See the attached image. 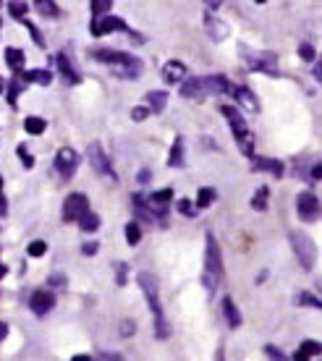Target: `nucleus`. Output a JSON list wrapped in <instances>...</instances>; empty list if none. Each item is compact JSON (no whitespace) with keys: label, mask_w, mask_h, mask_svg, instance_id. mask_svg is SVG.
I'll return each mask as SVG.
<instances>
[{"label":"nucleus","mask_w":322,"mask_h":361,"mask_svg":"<svg viewBox=\"0 0 322 361\" xmlns=\"http://www.w3.org/2000/svg\"><path fill=\"white\" fill-rule=\"evenodd\" d=\"M92 58L100 61V63H105L110 68V73L118 76V79H131V82L142 79L144 63L139 58H134V55L121 53V50H95Z\"/></svg>","instance_id":"f257e3e1"},{"label":"nucleus","mask_w":322,"mask_h":361,"mask_svg":"<svg viewBox=\"0 0 322 361\" xmlns=\"http://www.w3.org/2000/svg\"><path fill=\"white\" fill-rule=\"evenodd\" d=\"M139 288H142L144 298H147V304H150V312L155 314V335L160 338V341H168L170 338V325L165 314H162V307H160V293H157V280L150 275V272H139Z\"/></svg>","instance_id":"f03ea898"},{"label":"nucleus","mask_w":322,"mask_h":361,"mask_svg":"<svg viewBox=\"0 0 322 361\" xmlns=\"http://www.w3.org/2000/svg\"><path fill=\"white\" fill-rule=\"evenodd\" d=\"M205 270H202V283H205V288L210 293L223 286V254H220V246L215 241L213 233L205 235Z\"/></svg>","instance_id":"7ed1b4c3"},{"label":"nucleus","mask_w":322,"mask_h":361,"mask_svg":"<svg viewBox=\"0 0 322 361\" xmlns=\"http://www.w3.org/2000/svg\"><path fill=\"white\" fill-rule=\"evenodd\" d=\"M231 92V84L225 82V76H191L186 82H181V97L186 99H202L207 94H223Z\"/></svg>","instance_id":"20e7f679"},{"label":"nucleus","mask_w":322,"mask_h":361,"mask_svg":"<svg viewBox=\"0 0 322 361\" xmlns=\"http://www.w3.org/2000/svg\"><path fill=\"white\" fill-rule=\"evenodd\" d=\"M220 113H223L225 121H228V126H231L233 136H236V145H239V149H242L244 154L254 157V134L249 131V126H246V121H244L242 113L233 108V105H223V108H220Z\"/></svg>","instance_id":"39448f33"},{"label":"nucleus","mask_w":322,"mask_h":361,"mask_svg":"<svg viewBox=\"0 0 322 361\" xmlns=\"http://www.w3.org/2000/svg\"><path fill=\"white\" fill-rule=\"evenodd\" d=\"M288 238H291V246H294V254H296V259H299V264L309 272L314 267V259H317V246H314V241L306 233H299V231H291Z\"/></svg>","instance_id":"423d86ee"},{"label":"nucleus","mask_w":322,"mask_h":361,"mask_svg":"<svg viewBox=\"0 0 322 361\" xmlns=\"http://www.w3.org/2000/svg\"><path fill=\"white\" fill-rule=\"evenodd\" d=\"M87 160H90V165L100 176H110V180H118L116 171H113V163H110V157L105 154V149H102L100 142H92V145L87 147Z\"/></svg>","instance_id":"0eeeda50"},{"label":"nucleus","mask_w":322,"mask_h":361,"mask_svg":"<svg viewBox=\"0 0 322 361\" xmlns=\"http://www.w3.org/2000/svg\"><path fill=\"white\" fill-rule=\"evenodd\" d=\"M170 202H173V189H160V191H153L150 197H144L147 212H150L155 220H165Z\"/></svg>","instance_id":"6e6552de"},{"label":"nucleus","mask_w":322,"mask_h":361,"mask_svg":"<svg viewBox=\"0 0 322 361\" xmlns=\"http://www.w3.org/2000/svg\"><path fill=\"white\" fill-rule=\"evenodd\" d=\"M90 212V199L84 197V194H68L66 202H63V223H76L81 215H87Z\"/></svg>","instance_id":"1a4fd4ad"},{"label":"nucleus","mask_w":322,"mask_h":361,"mask_svg":"<svg viewBox=\"0 0 322 361\" xmlns=\"http://www.w3.org/2000/svg\"><path fill=\"white\" fill-rule=\"evenodd\" d=\"M90 29L95 37H105V35H113V32H126V35L131 32L124 18L113 16V13H107V16H102V18H92Z\"/></svg>","instance_id":"9d476101"},{"label":"nucleus","mask_w":322,"mask_h":361,"mask_svg":"<svg viewBox=\"0 0 322 361\" xmlns=\"http://www.w3.org/2000/svg\"><path fill=\"white\" fill-rule=\"evenodd\" d=\"M296 212L304 223H314L320 217V199L314 197L312 191H302L296 197Z\"/></svg>","instance_id":"9b49d317"},{"label":"nucleus","mask_w":322,"mask_h":361,"mask_svg":"<svg viewBox=\"0 0 322 361\" xmlns=\"http://www.w3.org/2000/svg\"><path fill=\"white\" fill-rule=\"evenodd\" d=\"M79 168V154L71 147H63L58 149V157H55V171L61 173V178H73V173Z\"/></svg>","instance_id":"f8f14e48"},{"label":"nucleus","mask_w":322,"mask_h":361,"mask_svg":"<svg viewBox=\"0 0 322 361\" xmlns=\"http://www.w3.org/2000/svg\"><path fill=\"white\" fill-rule=\"evenodd\" d=\"M246 66L251 71L268 73V76H278V55L275 53H251L246 55Z\"/></svg>","instance_id":"ddd939ff"},{"label":"nucleus","mask_w":322,"mask_h":361,"mask_svg":"<svg viewBox=\"0 0 322 361\" xmlns=\"http://www.w3.org/2000/svg\"><path fill=\"white\" fill-rule=\"evenodd\" d=\"M55 307V296L47 288H40L29 296V309L35 312L37 317H47Z\"/></svg>","instance_id":"4468645a"},{"label":"nucleus","mask_w":322,"mask_h":361,"mask_svg":"<svg viewBox=\"0 0 322 361\" xmlns=\"http://www.w3.org/2000/svg\"><path fill=\"white\" fill-rule=\"evenodd\" d=\"M251 171L270 173V176L280 178V176L286 173V168H283V163H280V160H273V157H260V154H254V157H251Z\"/></svg>","instance_id":"2eb2a0df"},{"label":"nucleus","mask_w":322,"mask_h":361,"mask_svg":"<svg viewBox=\"0 0 322 361\" xmlns=\"http://www.w3.org/2000/svg\"><path fill=\"white\" fill-rule=\"evenodd\" d=\"M205 29H207V35H210L213 42H223L225 37H228V32H231L228 24H223L215 13H205Z\"/></svg>","instance_id":"dca6fc26"},{"label":"nucleus","mask_w":322,"mask_h":361,"mask_svg":"<svg viewBox=\"0 0 322 361\" xmlns=\"http://www.w3.org/2000/svg\"><path fill=\"white\" fill-rule=\"evenodd\" d=\"M231 94L236 97V102L242 108L251 110V113H260V99H257V94L251 90H246V87H231Z\"/></svg>","instance_id":"f3484780"},{"label":"nucleus","mask_w":322,"mask_h":361,"mask_svg":"<svg viewBox=\"0 0 322 361\" xmlns=\"http://www.w3.org/2000/svg\"><path fill=\"white\" fill-rule=\"evenodd\" d=\"M186 66L181 63V61H168V63L162 66V79L168 84H181L186 82Z\"/></svg>","instance_id":"a211bd4d"},{"label":"nucleus","mask_w":322,"mask_h":361,"mask_svg":"<svg viewBox=\"0 0 322 361\" xmlns=\"http://www.w3.org/2000/svg\"><path fill=\"white\" fill-rule=\"evenodd\" d=\"M18 76H21V82L24 84H40V87H50V84H53V71H47V68L24 71V73H18Z\"/></svg>","instance_id":"6ab92c4d"},{"label":"nucleus","mask_w":322,"mask_h":361,"mask_svg":"<svg viewBox=\"0 0 322 361\" xmlns=\"http://www.w3.org/2000/svg\"><path fill=\"white\" fill-rule=\"evenodd\" d=\"M223 314H225V322H228V327H233V330H239L242 327V312H239V307H236V301H233L231 296H223Z\"/></svg>","instance_id":"aec40b11"},{"label":"nucleus","mask_w":322,"mask_h":361,"mask_svg":"<svg viewBox=\"0 0 322 361\" xmlns=\"http://www.w3.org/2000/svg\"><path fill=\"white\" fill-rule=\"evenodd\" d=\"M168 165H170V168H184V165H186L184 136H176V139H173V147H170V154H168Z\"/></svg>","instance_id":"412c9836"},{"label":"nucleus","mask_w":322,"mask_h":361,"mask_svg":"<svg viewBox=\"0 0 322 361\" xmlns=\"http://www.w3.org/2000/svg\"><path fill=\"white\" fill-rule=\"evenodd\" d=\"M55 63H58V71L63 73V79H66L68 84H79L81 82V76L76 73V68L71 66V61H68V58H66L63 53L55 55Z\"/></svg>","instance_id":"4be33fe9"},{"label":"nucleus","mask_w":322,"mask_h":361,"mask_svg":"<svg viewBox=\"0 0 322 361\" xmlns=\"http://www.w3.org/2000/svg\"><path fill=\"white\" fill-rule=\"evenodd\" d=\"M144 97H147V105H144V108L150 110V113H162L165 105H168V92H162V90L147 92Z\"/></svg>","instance_id":"5701e85b"},{"label":"nucleus","mask_w":322,"mask_h":361,"mask_svg":"<svg viewBox=\"0 0 322 361\" xmlns=\"http://www.w3.org/2000/svg\"><path fill=\"white\" fill-rule=\"evenodd\" d=\"M6 63L13 68L16 73H21V68H24V53L18 50V47H6Z\"/></svg>","instance_id":"b1692460"},{"label":"nucleus","mask_w":322,"mask_h":361,"mask_svg":"<svg viewBox=\"0 0 322 361\" xmlns=\"http://www.w3.org/2000/svg\"><path fill=\"white\" fill-rule=\"evenodd\" d=\"M268 199H270V189L268 186H260V189L254 191V197H251V209L265 212L268 209Z\"/></svg>","instance_id":"393cba45"},{"label":"nucleus","mask_w":322,"mask_h":361,"mask_svg":"<svg viewBox=\"0 0 322 361\" xmlns=\"http://www.w3.org/2000/svg\"><path fill=\"white\" fill-rule=\"evenodd\" d=\"M24 128H27V134H35V136H40L42 131L47 128V123H45V118H40V116H29V118H24Z\"/></svg>","instance_id":"a878e982"},{"label":"nucleus","mask_w":322,"mask_h":361,"mask_svg":"<svg viewBox=\"0 0 322 361\" xmlns=\"http://www.w3.org/2000/svg\"><path fill=\"white\" fill-rule=\"evenodd\" d=\"M90 11H92V18L107 16V13L113 11V0H92V3H90Z\"/></svg>","instance_id":"bb28decb"},{"label":"nucleus","mask_w":322,"mask_h":361,"mask_svg":"<svg viewBox=\"0 0 322 361\" xmlns=\"http://www.w3.org/2000/svg\"><path fill=\"white\" fill-rule=\"evenodd\" d=\"M126 244L129 246H136L139 241H142V228H139V223L136 220H131V223H126Z\"/></svg>","instance_id":"cd10ccee"},{"label":"nucleus","mask_w":322,"mask_h":361,"mask_svg":"<svg viewBox=\"0 0 322 361\" xmlns=\"http://www.w3.org/2000/svg\"><path fill=\"white\" fill-rule=\"evenodd\" d=\"M79 228L84 231V233H95V231L100 228V217L90 209L87 215H81V217H79Z\"/></svg>","instance_id":"c85d7f7f"},{"label":"nucleus","mask_w":322,"mask_h":361,"mask_svg":"<svg viewBox=\"0 0 322 361\" xmlns=\"http://www.w3.org/2000/svg\"><path fill=\"white\" fill-rule=\"evenodd\" d=\"M215 199H217V191L215 189H210V186H205V189H199V194H197V209H205V207H210Z\"/></svg>","instance_id":"c756f323"},{"label":"nucleus","mask_w":322,"mask_h":361,"mask_svg":"<svg viewBox=\"0 0 322 361\" xmlns=\"http://www.w3.org/2000/svg\"><path fill=\"white\" fill-rule=\"evenodd\" d=\"M35 6L40 11H42V16H50V18H58V16H61V11H58V6H55L53 0H37Z\"/></svg>","instance_id":"7c9ffc66"},{"label":"nucleus","mask_w":322,"mask_h":361,"mask_svg":"<svg viewBox=\"0 0 322 361\" xmlns=\"http://www.w3.org/2000/svg\"><path fill=\"white\" fill-rule=\"evenodd\" d=\"M296 304H302V307H309V309H320L322 301L317 296H312V293H306V290H302L299 296H296Z\"/></svg>","instance_id":"2f4dec72"},{"label":"nucleus","mask_w":322,"mask_h":361,"mask_svg":"<svg viewBox=\"0 0 322 361\" xmlns=\"http://www.w3.org/2000/svg\"><path fill=\"white\" fill-rule=\"evenodd\" d=\"M8 13L16 18V21H27L29 6L27 3H8Z\"/></svg>","instance_id":"473e14b6"},{"label":"nucleus","mask_w":322,"mask_h":361,"mask_svg":"<svg viewBox=\"0 0 322 361\" xmlns=\"http://www.w3.org/2000/svg\"><path fill=\"white\" fill-rule=\"evenodd\" d=\"M176 207H179L181 215H186V217H197V212H199V209L194 207V202H191V199H179V202H176Z\"/></svg>","instance_id":"72a5a7b5"},{"label":"nucleus","mask_w":322,"mask_h":361,"mask_svg":"<svg viewBox=\"0 0 322 361\" xmlns=\"http://www.w3.org/2000/svg\"><path fill=\"white\" fill-rule=\"evenodd\" d=\"M16 152H18V157H21V165H24L27 171H32V168H35V157H32V154L27 152V147L18 145V147H16Z\"/></svg>","instance_id":"f704fd0d"},{"label":"nucleus","mask_w":322,"mask_h":361,"mask_svg":"<svg viewBox=\"0 0 322 361\" xmlns=\"http://www.w3.org/2000/svg\"><path fill=\"white\" fill-rule=\"evenodd\" d=\"M18 92H21V82H18V79H13V82L8 84V92H6V97H8L11 108H16V97H18Z\"/></svg>","instance_id":"c9c22d12"},{"label":"nucleus","mask_w":322,"mask_h":361,"mask_svg":"<svg viewBox=\"0 0 322 361\" xmlns=\"http://www.w3.org/2000/svg\"><path fill=\"white\" fill-rule=\"evenodd\" d=\"M45 252H47V244H45V241H40V238H37V241H32V244L27 246L29 257H42Z\"/></svg>","instance_id":"e433bc0d"},{"label":"nucleus","mask_w":322,"mask_h":361,"mask_svg":"<svg viewBox=\"0 0 322 361\" xmlns=\"http://www.w3.org/2000/svg\"><path fill=\"white\" fill-rule=\"evenodd\" d=\"M299 351L302 353H306V356H309V359H312V356H320V343H317V341H304V343H302V348H299Z\"/></svg>","instance_id":"4c0bfd02"},{"label":"nucleus","mask_w":322,"mask_h":361,"mask_svg":"<svg viewBox=\"0 0 322 361\" xmlns=\"http://www.w3.org/2000/svg\"><path fill=\"white\" fill-rule=\"evenodd\" d=\"M265 353L270 356V361H288L286 353L280 351V348H275V345H265Z\"/></svg>","instance_id":"58836bf2"},{"label":"nucleus","mask_w":322,"mask_h":361,"mask_svg":"<svg viewBox=\"0 0 322 361\" xmlns=\"http://www.w3.org/2000/svg\"><path fill=\"white\" fill-rule=\"evenodd\" d=\"M27 29H29V32H32V39H35L37 45H40V47H45V39H42V35H40V29H37L35 24H32V21H27Z\"/></svg>","instance_id":"ea45409f"},{"label":"nucleus","mask_w":322,"mask_h":361,"mask_svg":"<svg viewBox=\"0 0 322 361\" xmlns=\"http://www.w3.org/2000/svg\"><path fill=\"white\" fill-rule=\"evenodd\" d=\"M299 55H302V58H304V61H314V47L312 45H299Z\"/></svg>","instance_id":"a19ab883"},{"label":"nucleus","mask_w":322,"mask_h":361,"mask_svg":"<svg viewBox=\"0 0 322 361\" xmlns=\"http://www.w3.org/2000/svg\"><path fill=\"white\" fill-rule=\"evenodd\" d=\"M147 116H150V110H147V108H134V110H131V118H134L136 123L147 121Z\"/></svg>","instance_id":"79ce46f5"},{"label":"nucleus","mask_w":322,"mask_h":361,"mask_svg":"<svg viewBox=\"0 0 322 361\" xmlns=\"http://www.w3.org/2000/svg\"><path fill=\"white\" fill-rule=\"evenodd\" d=\"M97 241H90V244H84L81 246V254H84V257H95V254H97Z\"/></svg>","instance_id":"37998d69"},{"label":"nucleus","mask_w":322,"mask_h":361,"mask_svg":"<svg viewBox=\"0 0 322 361\" xmlns=\"http://www.w3.org/2000/svg\"><path fill=\"white\" fill-rule=\"evenodd\" d=\"M116 275L118 286H126V262H116Z\"/></svg>","instance_id":"c03bdc74"},{"label":"nucleus","mask_w":322,"mask_h":361,"mask_svg":"<svg viewBox=\"0 0 322 361\" xmlns=\"http://www.w3.org/2000/svg\"><path fill=\"white\" fill-rule=\"evenodd\" d=\"M134 330H136V325H134V322H129V319L121 325V335H124V338H126V335H134Z\"/></svg>","instance_id":"a18cd8bd"},{"label":"nucleus","mask_w":322,"mask_h":361,"mask_svg":"<svg viewBox=\"0 0 322 361\" xmlns=\"http://www.w3.org/2000/svg\"><path fill=\"white\" fill-rule=\"evenodd\" d=\"M150 178H153V171H150V168H142V171H139V176H136V180H139V183H147Z\"/></svg>","instance_id":"49530a36"},{"label":"nucleus","mask_w":322,"mask_h":361,"mask_svg":"<svg viewBox=\"0 0 322 361\" xmlns=\"http://www.w3.org/2000/svg\"><path fill=\"white\" fill-rule=\"evenodd\" d=\"M309 176H312V180H320V178H322V165H320V163H314V165H312V173H309Z\"/></svg>","instance_id":"de8ad7c7"},{"label":"nucleus","mask_w":322,"mask_h":361,"mask_svg":"<svg viewBox=\"0 0 322 361\" xmlns=\"http://www.w3.org/2000/svg\"><path fill=\"white\" fill-rule=\"evenodd\" d=\"M47 283H50V286H63V283H66V278H63V275H50V278H47Z\"/></svg>","instance_id":"09e8293b"},{"label":"nucleus","mask_w":322,"mask_h":361,"mask_svg":"<svg viewBox=\"0 0 322 361\" xmlns=\"http://www.w3.org/2000/svg\"><path fill=\"white\" fill-rule=\"evenodd\" d=\"M8 215V202H6V197L0 194V217H6Z\"/></svg>","instance_id":"8fccbe9b"},{"label":"nucleus","mask_w":322,"mask_h":361,"mask_svg":"<svg viewBox=\"0 0 322 361\" xmlns=\"http://www.w3.org/2000/svg\"><path fill=\"white\" fill-rule=\"evenodd\" d=\"M97 361H124V359H121L118 353H102V356H100Z\"/></svg>","instance_id":"3c124183"},{"label":"nucleus","mask_w":322,"mask_h":361,"mask_svg":"<svg viewBox=\"0 0 322 361\" xmlns=\"http://www.w3.org/2000/svg\"><path fill=\"white\" fill-rule=\"evenodd\" d=\"M314 79H317V82H322V61H320V63H314Z\"/></svg>","instance_id":"603ef678"},{"label":"nucleus","mask_w":322,"mask_h":361,"mask_svg":"<svg viewBox=\"0 0 322 361\" xmlns=\"http://www.w3.org/2000/svg\"><path fill=\"white\" fill-rule=\"evenodd\" d=\"M6 335H8V325H6V322H0V341H6Z\"/></svg>","instance_id":"864d4df0"},{"label":"nucleus","mask_w":322,"mask_h":361,"mask_svg":"<svg viewBox=\"0 0 322 361\" xmlns=\"http://www.w3.org/2000/svg\"><path fill=\"white\" fill-rule=\"evenodd\" d=\"M294 361H312L306 353H302V351H296V356H294Z\"/></svg>","instance_id":"5fc2aeb1"},{"label":"nucleus","mask_w":322,"mask_h":361,"mask_svg":"<svg viewBox=\"0 0 322 361\" xmlns=\"http://www.w3.org/2000/svg\"><path fill=\"white\" fill-rule=\"evenodd\" d=\"M220 8V3H217V0H215V3H207V11H217Z\"/></svg>","instance_id":"6e6d98bb"},{"label":"nucleus","mask_w":322,"mask_h":361,"mask_svg":"<svg viewBox=\"0 0 322 361\" xmlns=\"http://www.w3.org/2000/svg\"><path fill=\"white\" fill-rule=\"evenodd\" d=\"M215 359H217V361H225V353H223V348H217V353H215Z\"/></svg>","instance_id":"4d7b16f0"},{"label":"nucleus","mask_w":322,"mask_h":361,"mask_svg":"<svg viewBox=\"0 0 322 361\" xmlns=\"http://www.w3.org/2000/svg\"><path fill=\"white\" fill-rule=\"evenodd\" d=\"M71 361H92V359H90V356H81V353H79V356H73Z\"/></svg>","instance_id":"13d9d810"},{"label":"nucleus","mask_w":322,"mask_h":361,"mask_svg":"<svg viewBox=\"0 0 322 361\" xmlns=\"http://www.w3.org/2000/svg\"><path fill=\"white\" fill-rule=\"evenodd\" d=\"M6 272H8V270H6V264L0 262V278H6Z\"/></svg>","instance_id":"bf43d9fd"},{"label":"nucleus","mask_w":322,"mask_h":361,"mask_svg":"<svg viewBox=\"0 0 322 361\" xmlns=\"http://www.w3.org/2000/svg\"><path fill=\"white\" fill-rule=\"evenodd\" d=\"M0 92H6V84H3V79H0Z\"/></svg>","instance_id":"052dcab7"},{"label":"nucleus","mask_w":322,"mask_h":361,"mask_svg":"<svg viewBox=\"0 0 322 361\" xmlns=\"http://www.w3.org/2000/svg\"><path fill=\"white\" fill-rule=\"evenodd\" d=\"M0 194H3V178H0Z\"/></svg>","instance_id":"680f3d73"}]
</instances>
